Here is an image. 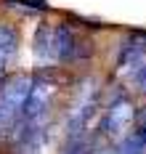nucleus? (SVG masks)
<instances>
[{"mask_svg": "<svg viewBox=\"0 0 146 154\" xmlns=\"http://www.w3.org/2000/svg\"><path fill=\"white\" fill-rule=\"evenodd\" d=\"M109 154H114V149H112V152H109Z\"/></svg>", "mask_w": 146, "mask_h": 154, "instance_id": "6", "label": "nucleus"}, {"mask_svg": "<svg viewBox=\"0 0 146 154\" xmlns=\"http://www.w3.org/2000/svg\"><path fill=\"white\" fill-rule=\"evenodd\" d=\"M56 93H59V82L48 75L32 77V85H29V96H27V104H24V122H40L45 125L48 120V112L56 101Z\"/></svg>", "mask_w": 146, "mask_h": 154, "instance_id": "3", "label": "nucleus"}, {"mask_svg": "<svg viewBox=\"0 0 146 154\" xmlns=\"http://www.w3.org/2000/svg\"><path fill=\"white\" fill-rule=\"evenodd\" d=\"M135 114H138V109H135V104H133L130 96H117V98H112V104L104 109L101 136L104 138H112L114 143H120L130 133V128L135 122Z\"/></svg>", "mask_w": 146, "mask_h": 154, "instance_id": "2", "label": "nucleus"}, {"mask_svg": "<svg viewBox=\"0 0 146 154\" xmlns=\"http://www.w3.org/2000/svg\"><path fill=\"white\" fill-rule=\"evenodd\" d=\"M29 85L32 77L27 75H16L5 82V88H0V128L3 136H8L24 117V104L29 96Z\"/></svg>", "mask_w": 146, "mask_h": 154, "instance_id": "1", "label": "nucleus"}, {"mask_svg": "<svg viewBox=\"0 0 146 154\" xmlns=\"http://www.w3.org/2000/svg\"><path fill=\"white\" fill-rule=\"evenodd\" d=\"M19 51V32L14 24H0V82L8 72V66L14 64Z\"/></svg>", "mask_w": 146, "mask_h": 154, "instance_id": "4", "label": "nucleus"}, {"mask_svg": "<svg viewBox=\"0 0 146 154\" xmlns=\"http://www.w3.org/2000/svg\"><path fill=\"white\" fill-rule=\"evenodd\" d=\"M64 154H109V152L98 149L96 141H90L88 136H82V138L69 141V146H66V152H64Z\"/></svg>", "mask_w": 146, "mask_h": 154, "instance_id": "5", "label": "nucleus"}]
</instances>
